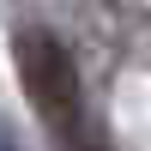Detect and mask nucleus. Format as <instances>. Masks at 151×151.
Instances as JSON below:
<instances>
[{
  "instance_id": "obj_1",
  "label": "nucleus",
  "mask_w": 151,
  "mask_h": 151,
  "mask_svg": "<svg viewBox=\"0 0 151 151\" xmlns=\"http://www.w3.org/2000/svg\"><path fill=\"white\" fill-rule=\"evenodd\" d=\"M18 79L30 91L36 115L73 139L79 133V67H73V55L48 30H24L18 36Z\"/></svg>"
}]
</instances>
